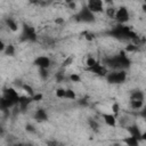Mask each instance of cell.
I'll list each match as a JSON object with an SVG mask.
<instances>
[{
	"label": "cell",
	"instance_id": "1f68e13d",
	"mask_svg": "<svg viewBox=\"0 0 146 146\" xmlns=\"http://www.w3.org/2000/svg\"><path fill=\"white\" fill-rule=\"evenodd\" d=\"M136 47H137V46H135V44H129V46L125 48V50H127V51H133V50H136Z\"/></svg>",
	"mask_w": 146,
	"mask_h": 146
},
{
	"label": "cell",
	"instance_id": "8d00e7d4",
	"mask_svg": "<svg viewBox=\"0 0 146 146\" xmlns=\"http://www.w3.org/2000/svg\"><path fill=\"white\" fill-rule=\"evenodd\" d=\"M141 140H145L146 141V130L143 132V135H141Z\"/></svg>",
	"mask_w": 146,
	"mask_h": 146
},
{
	"label": "cell",
	"instance_id": "ab89813d",
	"mask_svg": "<svg viewBox=\"0 0 146 146\" xmlns=\"http://www.w3.org/2000/svg\"><path fill=\"white\" fill-rule=\"evenodd\" d=\"M143 10H144V11H146V3H144V5H143Z\"/></svg>",
	"mask_w": 146,
	"mask_h": 146
},
{
	"label": "cell",
	"instance_id": "d590c367",
	"mask_svg": "<svg viewBox=\"0 0 146 146\" xmlns=\"http://www.w3.org/2000/svg\"><path fill=\"white\" fill-rule=\"evenodd\" d=\"M79 104L80 105H87V102H86V99H80L79 100Z\"/></svg>",
	"mask_w": 146,
	"mask_h": 146
},
{
	"label": "cell",
	"instance_id": "7402d4cb",
	"mask_svg": "<svg viewBox=\"0 0 146 146\" xmlns=\"http://www.w3.org/2000/svg\"><path fill=\"white\" fill-rule=\"evenodd\" d=\"M66 99H72V100H74L75 98H76V95H75V92L72 90V89H66V97H65Z\"/></svg>",
	"mask_w": 146,
	"mask_h": 146
},
{
	"label": "cell",
	"instance_id": "e575fe53",
	"mask_svg": "<svg viewBox=\"0 0 146 146\" xmlns=\"http://www.w3.org/2000/svg\"><path fill=\"white\" fill-rule=\"evenodd\" d=\"M5 43H3V41H0V50L1 51H5Z\"/></svg>",
	"mask_w": 146,
	"mask_h": 146
},
{
	"label": "cell",
	"instance_id": "7a4b0ae2",
	"mask_svg": "<svg viewBox=\"0 0 146 146\" xmlns=\"http://www.w3.org/2000/svg\"><path fill=\"white\" fill-rule=\"evenodd\" d=\"M110 35L114 36V38H117V39H137V34L131 31V29L129 26H125L123 24H119L116 26H114L110 32H108Z\"/></svg>",
	"mask_w": 146,
	"mask_h": 146
},
{
	"label": "cell",
	"instance_id": "7c38bea8",
	"mask_svg": "<svg viewBox=\"0 0 146 146\" xmlns=\"http://www.w3.org/2000/svg\"><path fill=\"white\" fill-rule=\"evenodd\" d=\"M34 119L38 122H43V121H47L48 120V114H47V112L43 108H39L34 113Z\"/></svg>",
	"mask_w": 146,
	"mask_h": 146
},
{
	"label": "cell",
	"instance_id": "ba28073f",
	"mask_svg": "<svg viewBox=\"0 0 146 146\" xmlns=\"http://www.w3.org/2000/svg\"><path fill=\"white\" fill-rule=\"evenodd\" d=\"M51 62H50V58L47 57V56H39L34 59V65L38 66L39 68H46L48 70L49 66H50Z\"/></svg>",
	"mask_w": 146,
	"mask_h": 146
},
{
	"label": "cell",
	"instance_id": "f35d334b",
	"mask_svg": "<svg viewBox=\"0 0 146 146\" xmlns=\"http://www.w3.org/2000/svg\"><path fill=\"white\" fill-rule=\"evenodd\" d=\"M70 7L71 8H75V3L74 2H70Z\"/></svg>",
	"mask_w": 146,
	"mask_h": 146
},
{
	"label": "cell",
	"instance_id": "5bb4252c",
	"mask_svg": "<svg viewBox=\"0 0 146 146\" xmlns=\"http://www.w3.org/2000/svg\"><path fill=\"white\" fill-rule=\"evenodd\" d=\"M122 141H123L127 146H139V140L136 139L135 137H131V136L124 137V138L122 139Z\"/></svg>",
	"mask_w": 146,
	"mask_h": 146
},
{
	"label": "cell",
	"instance_id": "6da1fadb",
	"mask_svg": "<svg viewBox=\"0 0 146 146\" xmlns=\"http://www.w3.org/2000/svg\"><path fill=\"white\" fill-rule=\"evenodd\" d=\"M105 63L110 67L114 68L115 71H124L125 68H128L130 66V59L128 58V56L125 55L124 51H121L119 55L107 58L105 60Z\"/></svg>",
	"mask_w": 146,
	"mask_h": 146
},
{
	"label": "cell",
	"instance_id": "e0dca14e",
	"mask_svg": "<svg viewBox=\"0 0 146 146\" xmlns=\"http://www.w3.org/2000/svg\"><path fill=\"white\" fill-rule=\"evenodd\" d=\"M130 106L132 110H140L144 107L143 100H130Z\"/></svg>",
	"mask_w": 146,
	"mask_h": 146
},
{
	"label": "cell",
	"instance_id": "4316f807",
	"mask_svg": "<svg viewBox=\"0 0 146 146\" xmlns=\"http://www.w3.org/2000/svg\"><path fill=\"white\" fill-rule=\"evenodd\" d=\"M112 110H113L114 115L116 116V115L119 114V111H120V106H119V104H117V103H114V104L112 105Z\"/></svg>",
	"mask_w": 146,
	"mask_h": 146
},
{
	"label": "cell",
	"instance_id": "836d02e7",
	"mask_svg": "<svg viewBox=\"0 0 146 146\" xmlns=\"http://www.w3.org/2000/svg\"><path fill=\"white\" fill-rule=\"evenodd\" d=\"M86 39H87V40H89V41H90V40H94V34L88 32V33H87V35H86Z\"/></svg>",
	"mask_w": 146,
	"mask_h": 146
},
{
	"label": "cell",
	"instance_id": "f546056e",
	"mask_svg": "<svg viewBox=\"0 0 146 146\" xmlns=\"http://www.w3.org/2000/svg\"><path fill=\"white\" fill-rule=\"evenodd\" d=\"M25 129H26V131H29V132H34V131H35V129H34V127H33L32 124H26Z\"/></svg>",
	"mask_w": 146,
	"mask_h": 146
},
{
	"label": "cell",
	"instance_id": "52a82bcc",
	"mask_svg": "<svg viewBox=\"0 0 146 146\" xmlns=\"http://www.w3.org/2000/svg\"><path fill=\"white\" fill-rule=\"evenodd\" d=\"M87 7L89 10H91L94 14L103 13L104 11V2L102 0H89L87 2Z\"/></svg>",
	"mask_w": 146,
	"mask_h": 146
},
{
	"label": "cell",
	"instance_id": "60d3db41",
	"mask_svg": "<svg viewBox=\"0 0 146 146\" xmlns=\"http://www.w3.org/2000/svg\"><path fill=\"white\" fill-rule=\"evenodd\" d=\"M113 146H120V144H114Z\"/></svg>",
	"mask_w": 146,
	"mask_h": 146
},
{
	"label": "cell",
	"instance_id": "ffe728a7",
	"mask_svg": "<svg viewBox=\"0 0 146 146\" xmlns=\"http://www.w3.org/2000/svg\"><path fill=\"white\" fill-rule=\"evenodd\" d=\"M56 97L57 98H65L66 97V89L64 88H58L56 90Z\"/></svg>",
	"mask_w": 146,
	"mask_h": 146
},
{
	"label": "cell",
	"instance_id": "cb8c5ba5",
	"mask_svg": "<svg viewBox=\"0 0 146 146\" xmlns=\"http://www.w3.org/2000/svg\"><path fill=\"white\" fill-rule=\"evenodd\" d=\"M115 13H116V9H114V8H112V7L106 9V14H107V16H110V17H112V18L115 17Z\"/></svg>",
	"mask_w": 146,
	"mask_h": 146
},
{
	"label": "cell",
	"instance_id": "8992f818",
	"mask_svg": "<svg viewBox=\"0 0 146 146\" xmlns=\"http://www.w3.org/2000/svg\"><path fill=\"white\" fill-rule=\"evenodd\" d=\"M119 24H124L129 21L130 18V15H129V11L125 7H120L119 9H116V13H115V17H114Z\"/></svg>",
	"mask_w": 146,
	"mask_h": 146
},
{
	"label": "cell",
	"instance_id": "603a6c76",
	"mask_svg": "<svg viewBox=\"0 0 146 146\" xmlns=\"http://www.w3.org/2000/svg\"><path fill=\"white\" fill-rule=\"evenodd\" d=\"M88 123H89V127H90L94 131H97V130H98V127H99V125H98V123H97L95 120H89Z\"/></svg>",
	"mask_w": 146,
	"mask_h": 146
},
{
	"label": "cell",
	"instance_id": "30bf717a",
	"mask_svg": "<svg viewBox=\"0 0 146 146\" xmlns=\"http://www.w3.org/2000/svg\"><path fill=\"white\" fill-rule=\"evenodd\" d=\"M102 117L104 120V122L108 125V127H115L116 125V116L114 114H110V113H104L102 114Z\"/></svg>",
	"mask_w": 146,
	"mask_h": 146
},
{
	"label": "cell",
	"instance_id": "d6a6232c",
	"mask_svg": "<svg viewBox=\"0 0 146 146\" xmlns=\"http://www.w3.org/2000/svg\"><path fill=\"white\" fill-rule=\"evenodd\" d=\"M58 144H57V141H55V140H48L47 141V146H57Z\"/></svg>",
	"mask_w": 146,
	"mask_h": 146
},
{
	"label": "cell",
	"instance_id": "2e32d148",
	"mask_svg": "<svg viewBox=\"0 0 146 146\" xmlns=\"http://www.w3.org/2000/svg\"><path fill=\"white\" fill-rule=\"evenodd\" d=\"M6 24H7V26L9 27V30H11V31H17L18 30V25H17V23L13 19V18H7L6 19Z\"/></svg>",
	"mask_w": 146,
	"mask_h": 146
},
{
	"label": "cell",
	"instance_id": "8fae6325",
	"mask_svg": "<svg viewBox=\"0 0 146 146\" xmlns=\"http://www.w3.org/2000/svg\"><path fill=\"white\" fill-rule=\"evenodd\" d=\"M127 129H128V131H129V133H130V136H131V137H135V138H136V139H138L139 141L141 140V135H143V132L139 130V128H138V125H137V124L129 125Z\"/></svg>",
	"mask_w": 146,
	"mask_h": 146
},
{
	"label": "cell",
	"instance_id": "3957f363",
	"mask_svg": "<svg viewBox=\"0 0 146 146\" xmlns=\"http://www.w3.org/2000/svg\"><path fill=\"white\" fill-rule=\"evenodd\" d=\"M75 19L81 23H94L96 21V17H95V14L91 10H89L87 6H84L75 15Z\"/></svg>",
	"mask_w": 146,
	"mask_h": 146
},
{
	"label": "cell",
	"instance_id": "5b68a950",
	"mask_svg": "<svg viewBox=\"0 0 146 146\" xmlns=\"http://www.w3.org/2000/svg\"><path fill=\"white\" fill-rule=\"evenodd\" d=\"M22 39L27 40V41H32V42L35 41V40H36L35 30H34L32 26L24 24V25H23V32H22Z\"/></svg>",
	"mask_w": 146,
	"mask_h": 146
},
{
	"label": "cell",
	"instance_id": "44dd1931",
	"mask_svg": "<svg viewBox=\"0 0 146 146\" xmlns=\"http://www.w3.org/2000/svg\"><path fill=\"white\" fill-rule=\"evenodd\" d=\"M86 64H87L88 68H90V67H94L96 64H98V62H97V60H96L94 57H88V58H87Z\"/></svg>",
	"mask_w": 146,
	"mask_h": 146
},
{
	"label": "cell",
	"instance_id": "83f0119b",
	"mask_svg": "<svg viewBox=\"0 0 146 146\" xmlns=\"http://www.w3.org/2000/svg\"><path fill=\"white\" fill-rule=\"evenodd\" d=\"M42 94H36V95H34L33 97H32V99L33 100H35V102H39V100H41L42 99Z\"/></svg>",
	"mask_w": 146,
	"mask_h": 146
},
{
	"label": "cell",
	"instance_id": "277c9868",
	"mask_svg": "<svg viewBox=\"0 0 146 146\" xmlns=\"http://www.w3.org/2000/svg\"><path fill=\"white\" fill-rule=\"evenodd\" d=\"M127 79V73L125 71H113L111 73H107L106 80L111 84H117L124 82Z\"/></svg>",
	"mask_w": 146,
	"mask_h": 146
},
{
	"label": "cell",
	"instance_id": "4dcf8cb0",
	"mask_svg": "<svg viewBox=\"0 0 146 146\" xmlns=\"http://www.w3.org/2000/svg\"><path fill=\"white\" fill-rule=\"evenodd\" d=\"M139 115L143 117V119H146V105L143 107V110L139 112Z\"/></svg>",
	"mask_w": 146,
	"mask_h": 146
},
{
	"label": "cell",
	"instance_id": "d4e9b609",
	"mask_svg": "<svg viewBox=\"0 0 146 146\" xmlns=\"http://www.w3.org/2000/svg\"><path fill=\"white\" fill-rule=\"evenodd\" d=\"M70 80H71L72 82H80V81H81V78H80V75L73 73V74L70 75Z\"/></svg>",
	"mask_w": 146,
	"mask_h": 146
},
{
	"label": "cell",
	"instance_id": "d6986e66",
	"mask_svg": "<svg viewBox=\"0 0 146 146\" xmlns=\"http://www.w3.org/2000/svg\"><path fill=\"white\" fill-rule=\"evenodd\" d=\"M6 55H8V56H14V54H15V48H14V46L13 44H8L7 47H6V49H5V51H3Z\"/></svg>",
	"mask_w": 146,
	"mask_h": 146
},
{
	"label": "cell",
	"instance_id": "9a60e30c",
	"mask_svg": "<svg viewBox=\"0 0 146 146\" xmlns=\"http://www.w3.org/2000/svg\"><path fill=\"white\" fill-rule=\"evenodd\" d=\"M130 100H144V92L141 90H133L130 95Z\"/></svg>",
	"mask_w": 146,
	"mask_h": 146
},
{
	"label": "cell",
	"instance_id": "9c48e42d",
	"mask_svg": "<svg viewBox=\"0 0 146 146\" xmlns=\"http://www.w3.org/2000/svg\"><path fill=\"white\" fill-rule=\"evenodd\" d=\"M88 71H90V72H92V73H95V74H97V75H100V76H106V75H107V70H106V67L103 66L102 64H99V62H98V64H96L94 67L88 68Z\"/></svg>",
	"mask_w": 146,
	"mask_h": 146
},
{
	"label": "cell",
	"instance_id": "74e56055",
	"mask_svg": "<svg viewBox=\"0 0 146 146\" xmlns=\"http://www.w3.org/2000/svg\"><path fill=\"white\" fill-rule=\"evenodd\" d=\"M55 23H57V24H62V23H64V21L60 19V18H58V19H55Z\"/></svg>",
	"mask_w": 146,
	"mask_h": 146
},
{
	"label": "cell",
	"instance_id": "f1b7e54d",
	"mask_svg": "<svg viewBox=\"0 0 146 146\" xmlns=\"http://www.w3.org/2000/svg\"><path fill=\"white\" fill-rule=\"evenodd\" d=\"M72 60H73V57H68V58H66V59L63 62V65H64V66H67V65H70V64L72 63Z\"/></svg>",
	"mask_w": 146,
	"mask_h": 146
},
{
	"label": "cell",
	"instance_id": "ac0fdd59",
	"mask_svg": "<svg viewBox=\"0 0 146 146\" xmlns=\"http://www.w3.org/2000/svg\"><path fill=\"white\" fill-rule=\"evenodd\" d=\"M22 88H23V90H24L25 92H27V95H29L30 97H33V96H34V90H33V88H32L30 84L24 83V84H22Z\"/></svg>",
	"mask_w": 146,
	"mask_h": 146
},
{
	"label": "cell",
	"instance_id": "484cf974",
	"mask_svg": "<svg viewBox=\"0 0 146 146\" xmlns=\"http://www.w3.org/2000/svg\"><path fill=\"white\" fill-rule=\"evenodd\" d=\"M39 73L42 79H46L48 76V70H46V68H39Z\"/></svg>",
	"mask_w": 146,
	"mask_h": 146
},
{
	"label": "cell",
	"instance_id": "4fadbf2b",
	"mask_svg": "<svg viewBox=\"0 0 146 146\" xmlns=\"http://www.w3.org/2000/svg\"><path fill=\"white\" fill-rule=\"evenodd\" d=\"M32 100H33L32 97H24V96H22V97H19V102H18V105L17 106H18L19 110L24 111Z\"/></svg>",
	"mask_w": 146,
	"mask_h": 146
}]
</instances>
